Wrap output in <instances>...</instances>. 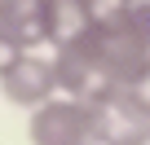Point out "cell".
<instances>
[{"label": "cell", "instance_id": "9", "mask_svg": "<svg viewBox=\"0 0 150 145\" xmlns=\"http://www.w3.org/2000/svg\"><path fill=\"white\" fill-rule=\"evenodd\" d=\"M80 9H84L88 22L97 27V22H110V18L128 13V0H80Z\"/></svg>", "mask_w": 150, "mask_h": 145}, {"label": "cell", "instance_id": "11", "mask_svg": "<svg viewBox=\"0 0 150 145\" xmlns=\"http://www.w3.org/2000/svg\"><path fill=\"white\" fill-rule=\"evenodd\" d=\"M9 57H13V44H9V40H5V31H0V66H5V62H9Z\"/></svg>", "mask_w": 150, "mask_h": 145}, {"label": "cell", "instance_id": "10", "mask_svg": "<svg viewBox=\"0 0 150 145\" xmlns=\"http://www.w3.org/2000/svg\"><path fill=\"white\" fill-rule=\"evenodd\" d=\"M128 18H132L137 31L150 40V0H128Z\"/></svg>", "mask_w": 150, "mask_h": 145}, {"label": "cell", "instance_id": "3", "mask_svg": "<svg viewBox=\"0 0 150 145\" xmlns=\"http://www.w3.org/2000/svg\"><path fill=\"white\" fill-rule=\"evenodd\" d=\"M88 106L97 119V145H150V110L124 88H110Z\"/></svg>", "mask_w": 150, "mask_h": 145}, {"label": "cell", "instance_id": "4", "mask_svg": "<svg viewBox=\"0 0 150 145\" xmlns=\"http://www.w3.org/2000/svg\"><path fill=\"white\" fill-rule=\"evenodd\" d=\"M0 97L9 106L35 110L44 101L57 97V79H53V57L40 53H13L5 66H0Z\"/></svg>", "mask_w": 150, "mask_h": 145}, {"label": "cell", "instance_id": "1", "mask_svg": "<svg viewBox=\"0 0 150 145\" xmlns=\"http://www.w3.org/2000/svg\"><path fill=\"white\" fill-rule=\"evenodd\" d=\"M27 141L31 145H97V119L88 101L75 97H53L31 110L27 119Z\"/></svg>", "mask_w": 150, "mask_h": 145}, {"label": "cell", "instance_id": "8", "mask_svg": "<svg viewBox=\"0 0 150 145\" xmlns=\"http://www.w3.org/2000/svg\"><path fill=\"white\" fill-rule=\"evenodd\" d=\"M119 88H124L128 97H137V101H141V106L150 110V57H146V62H141L137 70H128V75L119 79Z\"/></svg>", "mask_w": 150, "mask_h": 145}, {"label": "cell", "instance_id": "6", "mask_svg": "<svg viewBox=\"0 0 150 145\" xmlns=\"http://www.w3.org/2000/svg\"><path fill=\"white\" fill-rule=\"evenodd\" d=\"M0 31L13 53H40L49 44V0H0Z\"/></svg>", "mask_w": 150, "mask_h": 145}, {"label": "cell", "instance_id": "2", "mask_svg": "<svg viewBox=\"0 0 150 145\" xmlns=\"http://www.w3.org/2000/svg\"><path fill=\"white\" fill-rule=\"evenodd\" d=\"M53 79H57V92L62 97H75V101H97L102 92L119 88L115 75L106 70V62L93 48V35L53 48Z\"/></svg>", "mask_w": 150, "mask_h": 145}, {"label": "cell", "instance_id": "7", "mask_svg": "<svg viewBox=\"0 0 150 145\" xmlns=\"http://www.w3.org/2000/svg\"><path fill=\"white\" fill-rule=\"evenodd\" d=\"M93 31L88 13L80 9V0H49V48L75 44Z\"/></svg>", "mask_w": 150, "mask_h": 145}, {"label": "cell", "instance_id": "5", "mask_svg": "<svg viewBox=\"0 0 150 145\" xmlns=\"http://www.w3.org/2000/svg\"><path fill=\"white\" fill-rule=\"evenodd\" d=\"M88 35H93L97 57L106 62V70L115 75V84L128 75V70H137V66L150 57V40L137 31V22H132L128 13H119V18H110V22H97Z\"/></svg>", "mask_w": 150, "mask_h": 145}]
</instances>
